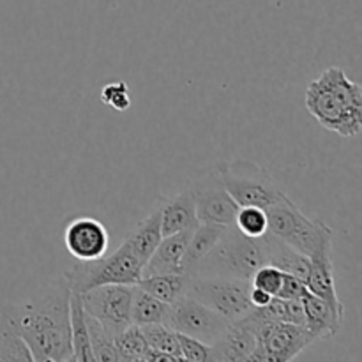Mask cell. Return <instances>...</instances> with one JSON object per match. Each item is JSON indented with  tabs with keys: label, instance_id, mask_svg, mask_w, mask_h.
I'll return each instance as SVG.
<instances>
[{
	"label": "cell",
	"instance_id": "obj_6",
	"mask_svg": "<svg viewBox=\"0 0 362 362\" xmlns=\"http://www.w3.org/2000/svg\"><path fill=\"white\" fill-rule=\"evenodd\" d=\"M240 320L257 336V345L251 352V362H288L315 341L304 325L288 322L265 320L255 308H251Z\"/></svg>",
	"mask_w": 362,
	"mask_h": 362
},
{
	"label": "cell",
	"instance_id": "obj_25",
	"mask_svg": "<svg viewBox=\"0 0 362 362\" xmlns=\"http://www.w3.org/2000/svg\"><path fill=\"white\" fill-rule=\"evenodd\" d=\"M85 318H87V329H88V339H90V349L94 354V361L101 362H117L119 356L115 350V341L113 336L95 320L94 317L85 311Z\"/></svg>",
	"mask_w": 362,
	"mask_h": 362
},
{
	"label": "cell",
	"instance_id": "obj_26",
	"mask_svg": "<svg viewBox=\"0 0 362 362\" xmlns=\"http://www.w3.org/2000/svg\"><path fill=\"white\" fill-rule=\"evenodd\" d=\"M140 331L144 334L145 341L151 346L152 350H159V352H165L168 356L175 357L177 361H182L180 357V349H179V339H177V332L173 329H170L165 324H147L140 325Z\"/></svg>",
	"mask_w": 362,
	"mask_h": 362
},
{
	"label": "cell",
	"instance_id": "obj_28",
	"mask_svg": "<svg viewBox=\"0 0 362 362\" xmlns=\"http://www.w3.org/2000/svg\"><path fill=\"white\" fill-rule=\"evenodd\" d=\"M0 361L34 362V356L21 336L9 329L0 327Z\"/></svg>",
	"mask_w": 362,
	"mask_h": 362
},
{
	"label": "cell",
	"instance_id": "obj_5",
	"mask_svg": "<svg viewBox=\"0 0 362 362\" xmlns=\"http://www.w3.org/2000/svg\"><path fill=\"white\" fill-rule=\"evenodd\" d=\"M144 264L127 243H122L110 257L78 262L64 272L71 292L85 293L103 285H136Z\"/></svg>",
	"mask_w": 362,
	"mask_h": 362
},
{
	"label": "cell",
	"instance_id": "obj_17",
	"mask_svg": "<svg viewBox=\"0 0 362 362\" xmlns=\"http://www.w3.org/2000/svg\"><path fill=\"white\" fill-rule=\"evenodd\" d=\"M300 303L304 308V327L313 336L315 341L334 338L338 334L345 318L343 315L336 313L325 300L310 292L300 299Z\"/></svg>",
	"mask_w": 362,
	"mask_h": 362
},
{
	"label": "cell",
	"instance_id": "obj_3",
	"mask_svg": "<svg viewBox=\"0 0 362 362\" xmlns=\"http://www.w3.org/2000/svg\"><path fill=\"white\" fill-rule=\"evenodd\" d=\"M265 212H267L269 232L285 240L293 250L306 255L308 258L332 251L331 226L303 214V211L288 194L269 205Z\"/></svg>",
	"mask_w": 362,
	"mask_h": 362
},
{
	"label": "cell",
	"instance_id": "obj_29",
	"mask_svg": "<svg viewBox=\"0 0 362 362\" xmlns=\"http://www.w3.org/2000/svg\"><path fill=\"white\" fill-rule=\"evenodd\" d=\"M177 339H179L180 357H182V361H189V362L211 361V349H209L207 343L200 341V339L197 338H191V336L187 334H182V332H177Z\"/></svg>",
	"mask_w": 362,
	"mask_h": 362
},
{
	"label": "cell",
	"instance_id": "obj_13",
	"mask_svg": "<svg viewBox=\"0 0 362 362\" xmlns=\"http://www.w3.org/2000/svg\"><path fill=\"white\" fill-rule=\"evenodd\" d=\"M194 228L165 235L159 240L158 247L145 262L141 269V278L154 274H182V257L186 253L187 243Z\"/></svg>",
	"mask_w": 362,
	"mask_h": 362
},
{
	"label": "cell",
	"instance_id": "obj_31",
	"mask_svg": "<svg viewBox=\"0 0 362 362\" xmlns=\"http://www.w3.org/2000/svg\"><path fill=\"white\" fill-rule=\"evenodd\" d=\"M281 281H283V272L279 271V269L272 267V265H269V264L262 265V267L258 269L257 272H255L253 278L250 279L251 286L264 290V292L271 293L272 297L278 296L279 286H281Z\"/></svg>",
	"mask_w": 362,
	"mask_h": 362
},
{
	"label": "cell",
	"instance_id": "obj_11",
	"mask_svg": "<svg viewBox=\"0 0 362 362\" xmlns=\"http://www.w3.org/2000/svg\"><path fill=\"white\" fill-rule=\"evenodd\" d=\"M228 324L230 320L189 296H182L170 304L168 315L165 318V325L170 329L200 339L207 345H212L228 327Z\"/></svg>",
	"mask_w": 362,
	"mask_h": 362
},
{
	"label": "cell",
	"instance_id": "obj_23",
	"mask_svg": "<svg viewBox=\"0 0 362 362\" xmlns=\"http://www.w3.org/2000/svg\"><path fill=\"white\" fill-rule=\"evenodd\" d=\"M168 308L170 304L156 299L154 296L134 285L133 300H131V322L134 325L140 327L147 324H165Z\"/></svg>",
	"mask_w": 362,
	"mask_h": 362
},
{
	"label": "cell",
	"instance_id": "obj_27",
	"mask_svg": "<svg viewBox=\"0 0 362 362\" xmlns=\"http://www.w3.org/2000/svg\"><path fill=\"white\" fill-rule=\"evenodd\" d=\"M233 226L246 237L260 239L264 233L269 232L267 212H265V209L255 207V205L239 207Z\"/></svg>",
	"mask_w": 362,
	"mask_h": 362
},
{
	"label": "cell",
	"instance_id": "obj_16",
	"mask_svg": "<svg viewBox=\"0 0 362 362\" xmlns=\"http://www.w3.org/2000/svg\"><path fill=\"white\" fill-rule=\"evenodd\" d=\"M308 292L317 296L318 299L325 300L336 313L345 317V306L336 293L334 281V264H332V251L317 255L311 258L310 274L306 279Z\"/></svg>",
	"mask_w": 362,
	"mask_h": 362
},
{
	"label": "cell",
	"instance_id": "obj_4",
	"mask_svg": "<svg viewBox=\"0 0 362 362\" xmlns=\"http://www.w3.org/2000/svg\"><path fill=\"white\" fill-rule=\"evenodd\" d=\"M262 265H265L262 240L251 239L240 233L235 226H228L207 257L198 264L193 276H219L250 281Z\"/></svg>",
	"mask_w": 362,
	"mask_h": 362
},
{
	"label": "cell",
	"instance_id": "obj_12",
	"mask_svg": "<svg viewBox=\"0 0 362 362\" xmlns=\"http://www.w3.org/2000/svg\"><path fill=\"white\" fill-rule=\"evenodd\" d=\"M62 239L66 250L78 262L105 257L110 246V233L106 226L90 216H80L67 223Z\"/></svg>",
	"mask_w": 362,
	"mask_h": 362
},
{
	"label": "cell",
	"instance_id": "obj_10",
	"mask_svg": "<svg viewBox=\"0 0 362 362\" xmlns=\"http://www.w3.org/2000/svg\"><path fill=\"white\" fill-rule=\"evenodd\" d=\"M134 285H103L81 293L85 311L94 317L110 334H117L129 327L131 300Z\"/></svg>",
	"mask_w": 362,
	"mask_h": 362
},
{
	"label": "cell",
	"instance_id": "obj_24",
	"mask_svg": "<svg viewBox=\"0 0 362 362\" xmlns=\"http://www.w3.org/2000/svg\"><path fill=\"white\" fill-rule=\"evenodd\" d=\"M113 341H115V350L117 356H119V361L147 362L151 346L147 345L138 325L131 324L120 334H117Z\"/></svg>",
	"mask_w": 362,
	"mask_h": 362
},
{
	"label": "cell",
	"instance_id": "obj_22",
	"mask_svg": "<svg viewBox=\"0 0 362 362\" xmlns=\"http://www.w3.org/2000/svg\"><path fill=\"white\" fill-rule=\"evenodd\" d=\"M189 276L186 274H154L140 278L136 286L154 296L166 304H173L177 299L186 296Z\"/></svg>",
	"mask_w": 362,
	"mask_h": 362
},
{
	"label": "cell",
	"instance_id": "obj_33",
	"mask_svg": "<svg viewBox=\"0 0 362 362\" xmlns=\"http://www.w3.org/2000/svg\"><path fill=\"white\" fill-rule=\"evenodd\" d=\"M271 300H272L271 293L264 292V290L260 288H255V286H251L250 288V304L253 308H264L267 306Z\"/></svg>",
	"mask_w": 362,
	"mask_h": 362
},
{
	"label": "cell",
	"instance_id": "obj_21",
	"mask_svg": "<svg viewBox=\"0 0 362 362\" xmlns=\"http://www.w3.org/2000/svg\"><path fill=\"white\" fill-rule=\"evenodd\" d=\"M69 324H71V346H73V361H83V362L94 361V354H92V349H90V339H88L85 308H83V303H81L80 293L71 292Z\"/></svg>",
	"mask_w": 362,
	"mask_h": 362
},
{
	"label": "cell",
	"instance_id": "obj_8",
	"mask_svg": "<svg viewBox=\"0 0 362 362\" xmlns=\"http://www.w3.org/2000/svg\"><path fill=\"white\" fill-rule=\"evenodd\" d=\"M250 288L251 283L246 279L189 276L186 296L193 297L226 320L233 322L244 317L253 308L250 304Z\"/></svg>",
	"mask_w": 362,
	"mask_h": 362
},
{
	"label": "cell",
	"instance_id": "obj_1",
	"mask_svg": "<svg viewBox=\"0 0 362 362\" xmlns=\"http://www.w3.org/2000/svg\"><path fill=\"white\" fill-rule=\"evenodd\" d=\"M69 297V285L60 276L34 299L23 304H6L0 310V327L21 336L34 361H73Z\"/></svg>",
	"mask_w": 362,
	"mask_h": 362
},
{
	"label": "cell",
	"instance_id": "obj_15",
	"mask_svg": "<svg viewBox=\"0 0 362 362\" xmlns=\"http://www.w3.org/2000/svg\"><path fill=\"white\" fill-rule=\"evenodd\" d=\"M262 250H264L265 264L279 269L285 274H292L299 278L300 281L306 283L308 274H310L311 258L303 255L300 251L293 250L290 244L276 237L274 233L267 232L260 237Z\"/></svg>",
	"mask_w": 362,
	"mask_h": 362
},
{
	"label": "cell",
	"instance_id": "obj_32",
	"mask_svg": "<svg viewBox=\"0 0 362 362\" xmlns=\"http://www.w3.org/2000/svg\"><path fill=\"white\" fill-rule=\"evenodd\" d=\"M306 293H308L306 283L300 281V279L296 278V276L285 274V272H283V281H281V286H279L278 296L276 297H279V299L300 300Z\"/></svg>",
	"mask_w": 362,
	"mask_h": 362
},
{
	"label": "cell",
	"instance_id": "obj_18",
	"mask_svg": "<svg viewBox=\"0 0 362 362\" xmlns=\"http://www.w3.org/2000/svg\"><path fill=\"white\" fill-rule=\"evenodd\" d=\"M200 225L197 218V207H194L193 194L189 187L180 191L177 197L170 200H163L161 211V233L172 235V233L182 232V230L197 228Z\"/></svg>",
	"mask_w": 362,
	"mask_h": 362
},
{
	"label": "cell",
	"instance_id": "obj_2",
	"mask_svg": "<svg viewBox=\"0 0 362 362\" xmlns=\"http://www.w3.org/2000/svg\"><path fill=\"white\" fill-rule=\"evenodd\" d=\"M306 108L327 131L354 138L362 129V88L341 67H329L306 88Z\"/></svg>",
	"mask_w": 362,
	"mask_h": 362
},
{
	"label": "cell",
	"instance_id": "obj_20",
	"mask_svg": "<svg viewBox=\"0 0 362 362\" xmlns=\"http://www.w3.org/2000/svg\"><path fill=\"white\" fill-rule=\"evenodd\" d=\"M228 226L219 225H198L191 233V239L187 243L186 253L182 257V274L193 276L197 271L198 264L207 257L209 251L216 246L223 233L226 232Z\"/></svg>",
	"mask_w": 362,
	"mask_h": 362
},
{
	"label": "cell",
	"instance_id": "obj_14",
	"mask_svg": "<svg viewBox=\"0 0 362 362\" xmlns=\"http://www.w3.org/2000/svg\"><path fill=\"white\" fill-rule=\"evenodd\" d=\"M257 345V336L240 318L230 322L223 334L216 339L211 349V361L216 362H246Z\"/></svg>",
	"mask_w": 362,
	"mask_h": 362
},
{
	"label": "cell",
	"instance_id": "obj_7",
	"mask_svg": "<svg viewBox=\"0 0 362 362\" xmlns=\"http://www.w3.org/2000/svg\"><path fill=\"white\" fill-rule=\"evenodd\" d=\"M216 168L226 191L239 207L255 205L267 209L286 194L267 170L247 159L223 161Z\"/></svg>",
	"mask_w": 362,
	"mask_h": 362
},
{
	"label": "cell",
	"instance_id": "obj_30",
	"mask_svg": "<svg viewBox=\"0 0 362 362\" xmlns=\"http://www.w3.org/2000/svg\"><path fill=\"white\" fill-rule=\"evenodd\" d=\"M101 101L110 108L117 110V112L129 110L131 95L126 81H115V83L105 85L101 90Z\"/></svg>",
	"mask_w": 362,
	"mask_h": 362
},
{
	"label": "cell",
	"instance_id": "obj_19",
	"mask_svg": "<svg viewBox=\"0 0 362 362\" xmlns=\"http://www.w3.org/2000/svg\"><path fill=\"white\" fill-rule=\"evenodd\" d=\"M161 211H163V202L156 204L154 211L147 216V218L141 219L129 233L124 239V243H127L131 246V250L134 251L138 258H140L141 264L145 265V262L151 258V255L154 253V250L158 247L159 240L163 239L161 233Z\"/></svg>",
	"mask_w": 362,
	"mask_h": 362
},
{
	"label": "cell",
	"instance_id": "obj_9",
	"mask_svg": "<svg viewBox=\"0 0 362 362\" xmlns=\"http://www.w3.org/2000/svg\"><path fill=\"white\" fill-rule=\"evenodd\" d=\"M189 191L197 207L198 223L233 226L239 205L226 191L216 166L194 177L189 184Z\"/></svg>",
	"mask_w": 362,
	"mask_h": 362
}]
</instances>
